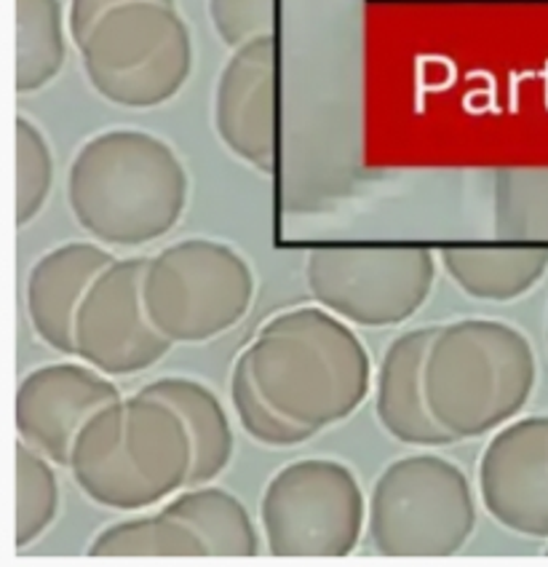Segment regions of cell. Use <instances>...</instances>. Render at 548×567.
<instances>
[{
  "label": "cell",
  "mask_w": 548,
  "mask_h": 567,
  "mask_svg": "<svg viewBox=\"0 0 548 567\" xmlns=\"http://www.w3.org/2000/svg\"><path fill=\"white\" fill-rule=\"evenodd\" d=\"M474 527L468 476L442 455L417 453L389 463L366 501V533L383 557H453Z\"/></svg>",
  "instance_id": "5b68a950"
},
{
  "label": "cell",
  "mask_w": 548,
  "mask_h": 567,
  "mask_svg": "<svg viewBox=\"0 0 548 567\" xmlns=\"http://www.w3.org/2000/svg\"><path fill=\"white\" fill-rule=\"evenodd\" d=\"M188 172L156 134L110 128L75 153L68 174L73 217L107 247H145L166 236L188 204Z\"/></svg>",
  "instance_id": "6da1fadb"
},
{
  "label": "cell",
  "mask_w": 548,
  "mask_h": 567,
  "mask_svg": "<svg viewBox=\"0 0 548 567\" xmlns=\"http://www.w3.org/2000/svg\"><path fill=\"white\" fill-rule=\"evenodd\" d=\"M94 92L128 111H147L179 94L193 70V38L174 3L137 0L113 9L81 43Z\"/></svg>",
  "instance_id": "8992f818"
},
{
  "label": "cell",
  "mask_w": 548,
  "mask_h": 567,
  "mask_svg": "<svg viewBox=\"0 0 548 567\" xmlns=\"http://www.w3.org/2000/svg\"><path fill=\"white\" fill-rule=\"evenodd\" d=\"M438 260L471 298L511 302L544 279L548 249L525 244H455L444 247Z\"/></svg>",
  "instance_id": "2e32d148"
},
{
  "label": "cell",
  "mask_w": 548,
  "mask_h": 567,
  "mask_svg": "<svg viewBox=\"0 0 548 567\" xmlns=\"http://www.w3.org/2000/svg\"><path fill=\"white\" fill-rule=\"evenodd\" d=\"M535 383L530 340L506 321L457 319L438 327L425 359L428 408L455 440H476L511 423Z\"/></svg>",
  "instance_id": "277c9868"
},
{
  "label": "cell",
  "mask_w": 548,
  "mask_h": 567,
  "mask_svg": "<svg viewBox=\"0 0 548 567\" xmlns=\"http://www.w3.org/2000/svg\"><path fill=\"white\" fill-rule=\"evenodd\" d=\"M64 28L60 0H17V92L32 94L60 75Z\"/></svg>",
  "instance_id": "d6986e66"
},
{
  "label": "cell",
  "mask_w": 548,
  "mask_h": 567,
  "mask_svg": "<svg viewBox=\"0 0 548 567\" xmlns=\"http://www.w3.org/2000/svg\"><path fill=\"white\" fill-rule=\"evenodd\" d=\"M115 257L92 241H68L38 257L28 274V316L49 348L75 357V319L96 276Z\"/></svg>",
  "instance_id": "5bb4252c"
},
{
  "label": "cell",
  "mask_w": 548,
  "mask_h": 567,
  "mask_svg": "<svg viewBox=\"0 0 548 567\" xmlns=\"http://www.w3.org/2000/svg\"><path fill=\"white\" fill-rule=\"evenodd\" d=\"M164 512L193 527L215 557H255L260 551L255 519L228 489L211 485L188 487L174 495Z\"/></svg>",
  "instance_id": "ac0fdd59"
},
{
  "label": "cell",
  "mask_w": 548,
  "mask_h": 567,
  "mask_svg": "<svg viewBox=\"0 0 548 567\" xmlns=\"http://www.w3.org/2000/svg\"><path fill=\"white\" fill-rule=\"evenodd\" d=\"M279 38L276 32L234 49L223 68L215 96V126L234 156L257 172L276 169L279 145Z\"/></svg>",
  "instance_id": "4fadbf2b"
},
{
  "label": "cell",
  "mask_w": 548,
  "mask_h": 567,
  "mask_svg": "<svg viewBox=\"0 0 548 567\" xmlns=\"http://www.w3.org/2000/svg\"><path fill=\"white\" fill-rule=\"evenodd\" d=\"M56 463L38 453L28 442H17V508H14V546L28 549L60 512V482Z\"/></svg>",
  "instance_id": "44dd1931"
},
{
  "label": "cell",
  "mask_w": 548,
  "mask_h": 567,
  "mask_svg": "<svg viewBox=\"0 0 548 567\" xmlns=\"http://www.w3.org/2000/svg\"><path fill=\"white\" fill-rule=\"evenodd\" d=\"M479 498L506 530L548 538V415L498 429L479 457Z\"/></svg>",
  "instance_id": "7c38bea8"
},
{
  "label": "cell",
  "mask_w": 548,
  "mask_h": 567,
  "mask_svg": "<svg viewBox=\"0 0 548 567\" xmlns=\"http://www.w3.org/2000/svg\"><path fill=\"white\" fill-rule=\"evenodd\" d=\"M546 554H548V546H546Z\"/></svg>",
  "instance_id": "4316f807"
},
{
  "label": "cell",
  "mask_w": 548,
  "mask_h": 567,
  "mask_svg": "<svg viewBox=\"0 0 548 567\" xmlns=\"http://www.w3.org/2000/svg\"><path fill=\"white\" fill-rule=\"evenodd\" d=\"M115 399H121L118 385L92 364H43L17 389V434L51 463L68 466L83 425Z\"/></svg>",
  "instance_id": "8fae6325"
},
{
  "label": "cell",
  "mask_w": 548,
  "mask_h": 567,
  "mask_svg": "<svg viewBox=\"0 0 548 567\" xmlns=\"http://www.w3.org/2000/svg\"><path fill=\"white\" fill-rule=\"evenodd\" d=\"M147 257H124L96 276L75 319V357L110 378L151 370L174 346L145 308Z\"/></svg>",
  "instance_id": "30bf717a"
},
{
  "label": "cell",
  "mask_w": 548,
  "mask_h": 567,
  "mask_svg": "<svg viewBox=\"0 0 548 567\" xmlns=\"http://www.w3.org/2000/svg\"><path fill=\"white\" fill-rule=\"evenodd\" d=\"M244 357L268 402L316 434L351 417L372 389L370 351L324 306L273 316Z\"/></svg>",
  "instance_id": "7a4b0ae2"
},
{
  "label": "cell",
  "mask_w": 548,
  "mask_h": 567,
  "mask_svg": "<svg viewBox=\"0 0 548 567\" xmlns=\"http://www.w3.org/2000/svg\"><path fill=\"white\" fill-rule=\"evenodd\" d=\"M92 557H206L209 549L193 527L161 508L158 514L121 519L89 544Z\"/></svg>",
  "instance_id": "ffe728a7"
},
{
  "label": "cell",
  "mask_w": 548,
  "mask_h": 567,
  "mask_svg": "<svg viewBox=\"0 0 548 567\" xmlns=\"http://www.w3.org/2000/svg\"><path fill=\"white\" fill-rule=\"evenodd\" d=\"M153 324L172 343H206L234 330L255 298L244 255L215 238H185L147 257L142 281Z\"/></svg>",
  "instance_id": "52a82bcc"
},
{
  "label": "cell",
  "mask_w": 548,
  "mask_h": 567,
  "mask_svg": "<svg viewBox=\"0 0 548 567\" xmlns=\"http://www.w3.org/2000/svg\"><path fill=\"white\" fill-rule=\"evenodd\" d=\"M279 0H209V19L225 47L238 49L276 32Z\"/></svg>",
  "instance_id": "cb8c5ba5"
},
{
  "label": "cell",
  "mask_w": 548,
  "mask_h": 567,
  "mask_svg": "<svg viewBox=\"0 0 548 567\" xmlns=\"http://www.w3.org/2000/svg\"><path fill=\"white\" fill-rule=\"evenodd\" d=\"M438 327L399 334L383 353L375 375V415L385 434L412 447H444L453 434L436 423L425 396V359Z\"/></svg>",
  "instance_id": "9a60e30c"
},
{
  "label": "cell",
  "mask_w": 548,
  "mask_h": 567,
  "mask_svg": "<svg viewBox=\"0 0 548 567\" xmlns=\"http://www.w3.org/2000/svg\"><path fill=\"white\" fill-rule=\"evenodd\" d=\"M126 3H137V0H70L68 22H70V35H73V41L81 47L102 17ZM158 3H174V0H158Z\"/></svg>",
  "instance_id": "d4e9b609"
},
{
  "label": "cell",
  "mask_w": 548,
  "mask_h": 567,
  "mask_svg": "<svg viewBox=\"0 0 548 567\" xmlns=\"http://www.w3.org/2000/svg\"><path fill=\"white\" fill-rule=\"evenodd\" d=\"M139 391L166 402L183 417L193 450L188 487L215 482L228 468L236 450L234 425H230L228 412H225L215 391L209 385H204L201 380L183 375L158 378L153 383L142 385Z\"/></svg>",
  "instance_id": "e0dca14e"
},
{
  "label": "cell",
  "mask_w": 548,
  "mask_h": 567,
  "mask_svg": "<svg viewBox=\"0 0 548 567\" xmlns=\"http://www.w3.org/2000/svg\"><path fill=\"white\" fill-rule=\"evenodd\" d=\"M546 340H548V321H546Z\"/></svg>",
  "instance_id": "484cf974"
},
{
  "label": "cell",
  "mask_w": 548,
  "mask_h": 567,
  "mask_svg": "<svg viewBox=\"0 0 548 567\" xmlns=\"http://www.w3.org/2000/svg\"><path fill=\"white\" fill-rule=\"evenodd\" d=\"M190 436L169 404L137 391L83 425L68 468L96 506L139 512L188 487Z\"/></svg>",
  "instance_id": "3957f363"
},
{
  "label": "cell",
  "mask_w": 548,
  "mask_h": 567,
  "mask_svg": "<svg viewBox=\"0 0 548 567\" xmlns=\"http://www.w3.org/2000/svg\"><path fill=\"white\" fill-rule=\"evenodd\" d=\"M260 522L273 557H348L364 533V489L345 463L302 457L270 476Z\"/></svg>",
  "instance_id": "9c48e42d"
},
{
  "label": "cell",
  "mask_w": 548,
  "mask_h": 567,
  "mask_svg": "<svg viewBox=\"0 0 548 567\" xmlns=\"http://www.w3.org/2000/svg\"><path fill=\"white\" fill-rule=\"evenodd\" d=\"M313 300L356 327H396L415 316L436 281L434 255L415 244H329L308 255Z\"/></svg>",
  "instance_id": "ba28073f"
},
{
  "label": "cell",
  "mask_w": 548,
  "mask_h": 567,
  "mask_svg": "<svg viewBox=\"0 0 548 567\" xmlns=\"http://www.w3.org/2000/svg\"><path fill=\"white\" fill-rule=\"evenodd\" d=\"M230 402H234L238 423L247 431L255 442L266 444V447H294V444L308 442L316 436L313 429L289 421L281 415L273 404L268 402L260 385L255 383L247 357H238L230 372Z\"/></svg>",
  "instance_id": "7402d4cb"
},
{
  "label": "cell",
  "mask_w": 548,
  "mask_h": 567,
  "mask_svg": "<svg viewBox=\"0 0 548 567\" xmlns=\"http://www.w3.org/2000/svg\"><path fill=\"white\" fill-rule=\"evenodd\" d=\"M54 183V158L46 137L32 121L17 118V225L41 215Z\"/></svg>",
  "instance_id": "603a6c76"
}]
</instances>
